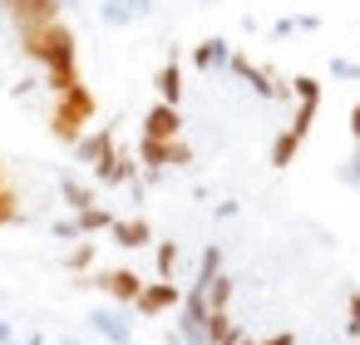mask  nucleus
<instances>
[{"mask_svg": "<svg viewBox=\"0 0 360 345\" xmlns=\"http://www.w3.org/2000/svg\"><path fill=\"white\" fill-rule=\"evenodd\" d=\"M257 345H296V335H291V330H276V335H266V340H257Z\"/></svg>", "mask_w": 360, "mask_h": 345, "instance_id": "nucleus-32", "label": "nucleus"}, {"mask_svg": "<svg viewBox=\"0 0 360 345\" xmlns=\"http://www.w3.org/2000/svg\"><path fill=\"white\" fill-rule=\"evenodd\" d=\"M25 345H45V330H30V335H25Z\"/></svg>", "mask_w": 360, "mask_h": 345, "instance_id": "nucleus-36", "label": "nucleus"}, {"mask_svg": "<svg viewBox=\"0 0 360 345\" xmlns=\"http://www.w3.org/2000/svg\"><path fill=\"white\" fill-rule=\"evenodd\" d=\"M217 271H222V247L212 242V247H202V261H198V281H193V286H207Z\"/></svg>", "mask_w": 360, "mask_h": 345, "instance_id": "nucleus-23", "label": "nucleus"}, {"mask_svg": "<svg viewBox=\"0 0 360 345\" xmlns=\"http://www.w3.org/2000/svg\"><path fill=\"white\" fill-rule=\"evenodd\" d=\"M153 11V0H104L99 6V20L109 25V30H124L129 20H139V15H148Z\"/></svg>", "mask_w": 360, "mask_h": 345, "instance_id": "nucleus-9", "label": "nucleus"}, {"mask_svg": "<svg viewBox=\"0 0 360 345\" xmlns=\"http://www.w3.org/2000/svg\"><path fill=\"white\" fill-rule=\"evenodd\" d=\"M94 252H99V247H94L89 237H79V242H75V247L65 252V271H75V276H84V271L94 266Z\"/></svg>", "mask_w": 360, "mask_h": 345, "instance_id": "nucleus-22", "label": "nucleus"}, {"mask_svg": "<svg viewBox=\"0 0 360 345\" xmlns=\"http://www.w3.org/2000/svg\"><path fill=\"white\" fill-rule=\"evenodd\" d=\"M75 227H79V237H94V232H109L114 227V212L109 207H84V212H75Z\"/></svg>", "mask_w": 360, "mask_h": 345, "instance_id": "nucleus-17", "label": "nucleus"}, {"mask_svg": "<svg viewBox=\"0 0 360 345\" xmlns=\"http://www.w3.org/2000/svg\"><path fill=\"white\" fill-rule=\"evenodd\" d=\"M11 222H20V197L11 188H0V227H11Z\"/></svg>", "mask_w": 360, "mask_h": 345, "instance_id": "nucleus-27", "label": "nucleus"}, {"mask_svg": "<svg viewBox=\"0 0 360 345\" xmlns=\"http://www.w3.org/2000/svg\"><path fill=\"white\" fill-rule=\"evenodd\" d=\"M237 345H257V340H247V335H242V340H237Z\"/></svg>", "mask_w": 360, "mask_h": 345, "instance_id": "nucleus-38", "label": "nucleus"}, {"mask_svg": "<svg viewBox=\"0 0 360 345\" xmlns=\"http://www.w3.org/2000/svg\"><path fill=\"white\" fill-rule=\"evenodd\" d=\"M316 109H321V104H296V119L286 124V129H291L301 143H306V134H311V124H316Z\"/></svg>", "mask_w": 360, "mask_h": 345, "instance_id": "nucleus-26", "label": "nucleus"}, {"mask_svg": "<svg viewBox=\"0 0 360 345\" xmlns=\"http://www.w3.org/2000/svg\"><path fill=\"white\" fill-rule=\"evenodd\" d=\"M75 286H99V291H104V296H114L119 306H134V301H139V291H143V276H139V271H129V266H114V271L84 276V281H75Z\"/></svg>", "mask_w": 360, "mask_h": 345, "instance_id": "nucleus-3", "label": "nucleus"}, {"mask_svg": "<svg viewBox=\"0 0 360 345\" xmlns=\"http://www.w3.org/2000/svg\"><path fill=\"white\" fill-rule=\"evenodd\" d=\"M11 345H15V340H11Z\"/></svg>", "mask_w": 360, "mask_h": 345, "instance_id": "nucleus-40", "label": "nucleus"}, {"mask_svg": "<svg viewBox=\"0 0 360 345\" xmlns=\"http://www.w3.org/2000/svg\"><path fill=\"white\" fill-rule=\"evenodd\" d=\"M0 188H6V168H0Z\"/></svg>", "mask_w": 360, "mask_h": 345, "instance_id": "nucleus-39", "label": "nucleus"}, {"mask_svg": "<svg viewBox=\"0 0 360 345\" xmlns=\"http://www.w3.org/2000/svg\"><path fill=\"white\" fill-rule=\"evenodd\" d=\"M75 84H84V79H79V60H75V65H55V70H45V89H50V94H70Z\"/></svg>", "mask_w": 360, "mask_h": 345, "instance_id": "nucleus-18", "label": "nucleus"}, {"mask_svg": "<svg viewBox=\"0 0 360 345\" xmlns=\"http://www.w3.org/2000/svg\"><path fill=\"white\" fill-rule=\"evenodd\" d=\"M60 197H65V202H70L75 212H84V207H94V188H89V183H79V178H70V173L60 178Z\"/></svg>", "mask_w": 360, "mask_h": 345, "instance_id": "nucleus-20", "label": "nucleus"}, {"mask_svg": "<svg viewBox=\"0 0 360 345\" xmlns=\"http://www.w3.org/2000/svg\"><path fill=\"white\" fill-rule=\"evenodd\" d=\"M94 114H99L94 89H89V84H75L70 94H55V109H50V134H55L60 143H70V148H75V143L89 134Z\"/></svg>", "mask_w": 360, "mask_h": 345, "instance_id": "nucleus-2", "label": "nucleus"}, {"mask_svg": "<svg viewBox=\"0 0 360 345\" xmlns=\"http://www.w3.org/2000/svg\"><path fill=\"white\" fill-rule=\"evenodd\" d=\"M153 89H158V104H173L178 109V99H183V65H178V55L153 74Z\"/></svg>", "mask_w": 360, "mask_h": 345, "instance_id": "nucleus-13", "label": "nucleus"}, {"mask_svg": "<svg viewBox=\"0 0 360 345\" xmlns=\"http://www.w3.org/2000/svg\"><path fill=\"white\" fill-rule=\"evenodd\" d=\"M178 143V138H173ZM173 143H158V138H139V163L148 168V173H163V168H173Z\"/></svg>", "mask_w": 360, "mask_h": 345, "instance_id": "nucleus-16", "label": "nucleus"}, {"mask_svg": "<svg viewBox=\"0 0 360 345\" xmlns=\"http://www.w3.org/2000/svg\"><path fill=\"white\" fill-rule=\"evenodd\" d=\"M99 183H109V188H119V183H139V158L129 153V148H114V158L94 173Z\"/></svg>", "mask_w": 360, "mask_h": 345, "instance_id": "nucleus-11", "label": "nucleus"}, {"mask_svg": "<svg viewBox=\"0 0 360 345\" xmlns=\"http://www.w3.org/2000/svg\"><path fill=\"white\" fill-rule=\"evenodd\" d=\"M227 55H232V50H227V40H217V35H212V40L193 45V70H202V74H207V70H222V65H227Z\"/></svg>", "mask_w": 360, "mask_h": 345, "instance_id": "nucleus-15", "label": "nucleus"}, {"mask_svg": "<svg viewBox=\"0 0 360 345\" xmlns=\"http://www.w3.org/2000/svg\"><path fill=\"white\" fill-rule=\"evenodd\" d=\"M232 291H237V281L227 276V271H217L207 286H202V296H207V311H227V301H232Z\"/></svg>", "mask_w": 360, "mask_h": 345, "instance_id": "nucleus-21", "label": "nucleus"}, {"mask_svg": "<svg viewBox=\"0 0 360 345\" xmlns=\"http://www.w3.org/2000/svg\"><path fill=\"white\" fill-rule=\"evenodd\" d=\"M296 153H301V138H296L291 129H281V134L271 138V168H291Z\"/></svg>", "mask_w": 360, "mask_h": 345, "instance_id": "nucleus-19", "label": "nucleus"}, {"mask_svg": "<svg viewBox=\"0 0 360 345\" xmlns=\"http://www.w3.org/2000/svg\"><path fill=\"white\" fill-rule=\"evenodd\" d=\"M227 70H232L252 94H262V99H281V94H286V84H276V74H271V70H257L247 55H227Z\"/></svg>", "mask_w": 360, "mask_h": 345, "instance_id": "nucleus-6", "label": "nucleus"}, {"mask_svg": "<svg viewBox=\"0 0 360 345\" xmlns=\"http://www.w3.org/2000/svg\"><path fill=\"white\" fill-rule=\"evenodd\" d=\"M0 6H6L15 30H35V25L60 20V0H0Z\"/></svg>", "mask_w": 360, "mask_h": 345, "instance_id": "nucleus-5", "label": "nucleus"}, {"mask_svg": "<svg viewBox=\"0 0 360 345\" xmlns=\"http://www.w3.org/2000/svg\"><path fill=\"white\" fill-rule=\"evenodd\" d=\"M202 335H207V345H237L242 340V325L232 320V311H212L207 325H202Z\"/></svg>", "mask_w": 360, "mask_h": 345, "instance_id": "nucleus-14", "label": "nucleus"}, {"mask_svg": "<svg viewBox=\"0 0 360 345\" xmlns=\"http://www.w3.org/2000/svg\"><path fill=\"white\" fill-rule=\"evenodd\" d=\"M109 237L134 252V247H148V242H153V227H148V217H114Z\"/></svg>", "mask_w": 360, "mask_h": 345, "instance_id": "nucleus-12", "label": "nucleus"}, {"mask_svg": "<svg viewBox=\"0 0 360 345\" xmlns=\"http://www.w3.org/2000/svg\"><path fill=\"white\" fill-rule=\"evenodd\" d=\"M178 301H183V286H178V281H143L134 311L148 315V320H158L163 311H178Z\"/></svg>", "mask_w": 360, "mask_h": 345, "instance_id": "nucleus-4", "label": "nucleus"}, {"mask_svg": "<svg viewBox=\"0 0 360 345\" xmlns=\"http://www.w3.org/2000/svg\"><path fill=\"white\" fill-rule=\"evenodd\" d=\"M286 94H296V104H321V79H311V74H296Z\"/></svg>", "mask_w": 360, "mask_h": 345, "instance_id": "nucleus-24", "label": "nucleus"}, {"mask_svg": "<svg viewBox=\"0 0 360 345\" xmlns=\"http://www.w3.org/2000/svg\"><path fill=\"white\" fill-rule=\"evenodd\" d=\"M60 345H79V340H70V335H65V340H60Z\"/></svg>", "mask_w": 360, "mask_h": 345, "instance_id": "nucleus-37", "label": "nucleus"}, {"mask_svg": "<svg viewBox=\"0 0 360 345\" xmlns=\"http://www.w3.org/2000/svg\"><path fill=\"white\" fill-rule=\"evenodd\" d=\"M143 138H158V143L183 138V109H173V104H153V109L143 114Z\"/></svg>", "mask_w": 360, "mask_h": 345, "instance_id": "nucleus-7", "label": "nucleus"}, {"mask_svg": "<svg viewBox=\"0 0 360 345\" xmlns=\"http://www.w3.org/2000/svg\"><path fill=\"white\" fill-rule=\"evenodd\" d=\"M188 163H193V148L178 138V143H173V168H188Z\"/></svg>", "mask_w": 360, "mask_h": 345, "instance_id": "nucleus-31", "label": "nucleus"}, {"mask_svg": "<svg viewBox=\"0 0 360 345\" xmlns=\"http://www.w3.org/2000/svg\"><path fill=\"white\" fill-rule=\"evenodd\" d=\"M55 237H60V242H79V227H75V217H60V222H55Z\"/></svg>", "mask_w": 360, "mask_h": 345, "instance_id": "nucleus-30", "label": "nucleus"}, {"mask_svg": "<svg viewBox=\"0 0 360 345\" xmlns=\"http://www.w3.org/2000/svg\"><path fill=\"white\" fill-rule=\"evenodd\" d=\"M330 74H335V79H350V84H360V65H355V60H330Z\"/></svg>", "mask_w": 360, "mask_h": 345, "instance_id": "nucleus-28", "label": "nucleus"}, {"mask_svg": "<svg viewBox=\"0 0 360 345\" xmlns=\"http://www.w3.org/2000/svg\"><path fill=\"white\" fill-rule=\"evenodd\" d=\"M11 340H15V325H11V320H0V345H11Z\"/></svg>", "mask_w": 360, "mask_h": 345, "instance_id": "nucleus-33", "label": "nucleus"}, {"mask_svg": "<svg viewBox=\"0 0 360 345\" xmlns=\"http://www.w3.org/2000/svg\"><path fill=\"white\" fill-rule=\"evenodd\" d=\"M114 148H119V143H114V129H94V134H84V138L75 143V158H79L84 168L99 173V168L114 158Z\"/></svg>", "mask_w": 360, "mask_h": 345, "instance_id": "nucleus-8", "label": "nucleus"}, {"mask_svg": "<svg viewBox=\"0 0 360 345\" xmlns=\"http://www.w3.org/2000/svg\"><path fill=\"white\" fill-rule=\"evenodd\" d=\"M345 330L360 335V291H350V301H345Z\"/></svg>", "mask_w": 360, "mask_h": 345, "instance_id": "nucleus-29", "label": "nucleus"}, {"mask_svg": "<svg viewBox=\"0 0 360 345\" xmlns=\"http://www.w3.org/2000/svg\"><path fill=\"white\" fill-rule=\"evenodd\" d=\"M350 134H355V143H360V104L350 109Z\"/></svg>", "mask_w": 360, "mask_h": 345, "instance_id": "nucleus-34", "label": "nucleus"}, {"mask_svg": "<svg viewBox=\"0 0 360 345\" xmlns=\"http://www.w3.org/2000/svg\"><path fill=\"white\" fill-rule=\"evenodd\" d=\"M345 183H360V148H355V168H345Z\"/></svg>", "mask_w": 360, "mask_h": 345, "instance_id": "nucleus-35", "label": "nucleus"}, {"mask_svg": "<svg viewBox=\"0 0 360 345\" xmlns=\"http://www.w3.org/2000/svg\"><path fill=\"white\" fill-rule=\"evenodd\" d=\"M153 261H158V281H173V271H178V242H158Z\"/></svg>", "mask_w": 360, "mask_h": 345, "instance_id": "nucleus-25", "label": "nucleus"}, {"mask_svg": "<svg viewBox=\"0 0 360 345\" xmlns=\"http://www.w3.org/2000/svg\"><path fill=\"white\" fill-rule=\"evenodd\" d=\"M89 330L104 335L109 345H134V325H129L119 311H94V315H89Z\"/></svg>", "mask_w": 360, "mask_h": 345, "instance_id": "nucleus-10", "label": "nucleus"}, {"mask_svg": "<svg viewBox=\"0 0 360 345\" xmlns=\"http://www.w3.org/2000/svg\"><path fill=\"white\" fill-rule=\"evenodd\" d=\"M20 55L40 70H55V65H75L79 60V40L65 20H50V25H35V30H20Z\"/></svg>", "mask_w": 360, "mask_h": 345, "instance_id": "nucleus-1", "label": "nucleus"}]
</instances>
